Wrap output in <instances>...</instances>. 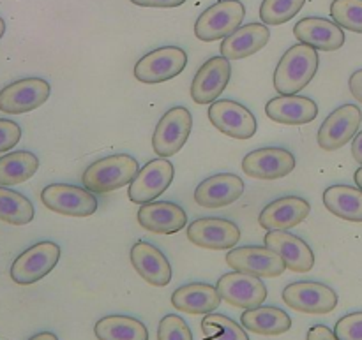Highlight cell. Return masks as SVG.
I'll return each instance as SVG.
<instances>
[{
	"mask_svg": "<svg viewBox=\"0 0 362 340\" xmlns=\"http://www.w3.org/2000/svg\"><path fill=\"white\" fill-rule=\"evenodd\" d=\"M306 340H338V337H336L334 332L329 327H325V324H315V327L310 328V332H308Z\"/></svg>",
	"mask_w": 362,
	"mask_h": 340,
	"instance_id": "38",
	"label": "cell"
},
{
	"mask_svg": "<svg viewBox=\"0 0 362 340\" xmlns=\"http://www.w3.org/2000/svg\"><path fill=\"white\" fill-rule=\"evenodd\" d=\"M193 129V116L184 106L168 109L158 122L152 136V148L159 157L170 159L179 154Z\"/></svg>",
	"mask_w": 362,
	"mask_h": 340,
	"instance_id": "7",
	"label": "cell"
},
{
	"mask_svg": "<svg viewBox=\"0 0 362 340\" xmlns=\"http://www.w3.org/2000/svg\"><path fill=\"white\" fill-rule=\"evenodd\" d=\"M265 113L272 122L283 126H304L317 119L318 106L304 95H278L267 102Z\"/></svg>",
	"mask_w": 362,
	"mask_h": 340,
	"instance_id": "24",
	"label": "cell"
},
{
	"mask_svg": "<svg viewBox=\"0 0 362 340\" xmlns=\"http://www.w3.org/2000/svg\"><path fill=\"white\" fill-rule=\"evenodd\" d=\"M324 205L332 215L350 222H362V189L331 186L324 190Z\"/></svg>",
	"mask_w": 362,
	"mask_h": 340,
	"instance_id": "28",
	"label": "cell"
},
{
	"mask_svg": "<svg viewBox=\"0 0 362 340\" xmlns=\"http://www.w3.org/2000/svg\"><path fill=\"white\" fill-rule=\"evenodd\" d=\"M318 51L311 46H292L285 51L274 71V88L279 95H296L311 83L318 71Z\"/></svg>",
	"mask_w": 362,
	"mask_h": 340,
	"instance_id": "1",
	"label": "cell"
},
{
	"mask_svg": "<svg viewBox=\"0 0 362 340\" xmlns=\"http://www.w3.org/2000/svg\"><path fill=\"white\" fill-rule=\"evenodd\" d=\"M158 340H193V334L182 317L168 314L159 323Z\"/></svg>",
	"mask_w": 362,
	"mask_h": 340,
	"instance_id": "35",
	"label": "cell"
},
{
	"mask_svg": "<svg viewBox=\"0 0 362 340\" xmlns=\"http://www.w3.org/2000/svg\"><path fill=\"white\" fill-rule=\"evenodd\" d=\"M209 120L219 133L235 140H250L257 134V119L246 106L232 101L219 99L211 104L207 111Z\"/></svg>",
	"mask_w": 362,
	"mask_h": 340,
	"instance_id": "12",
	"label": "cell"
},
{
	"mask_svg": "<svg viewBox=\"0 0 362 340\" xmlns=\"http://www.w3.org/2000/svg\"><path fill=\"white\" fill-rule=\"evenodd\" d=\"M283 302L304 314H329L338 307V293L315 281L292 282L283 289Z\"/></svg>",
	"mask_w": 362,
	"mask_h": 340,
	"instance_id": "8",
	"label": "cell"
},
{
	"mask_svg": "<svg viewBox=\"0 0 362 340\" xmlns=\"http://www.w3.org/2000/svg\"><path fill=\"white\" fill-rule=\"evenodd\" d=\"M60 260V247L55 242H39L28 247L11 265V279L20 286H30L45 279Z\"/></svg>",
	"mask_w": 362,
	"mask_h": 340,
	"instance_id": "4",
	"label": "cell"
},
{
	"mask_svg": "<svg viewBox=\"0 0 362 340\" xmlns=\"http://www.w3.org/2000/svg\"><path fill=\"white\" fill-rule=\"evenodd\" d=\"M296 155L286 148L265 147L250 152L243 159V171L251 178L278 180L296 169Z\"/></svg>",
	"mask_w": 362,
	"mask_h": 340,
	"instance_id": "15",
	"label": "cell"
},
{
	"mask_svg": "<svg viewBox=\"0 0 362 340\" xmlns=\"http://www.w3.org/2000/svg\"><path fill=\"white\" fill-rule=\"evenodd\" d=\"M352 155L357 162L362 166V130L356 134L352 141Z\"/></svg>",
	"mask_w": 362,
	"mask_h": 340,
	"instance_id": "41",
	"label": "cell"
},
{
	"mask_svg": "<svg viewBox=\"0 0 362 340\" xmlns=\"http://www.w3.org/2000/svg\"><path fill=\"white\" fill-rule=\"evenodd\" d=\"M173 175H175V169L168 159H152L136 173L131 182L129 193H127L129 201L136 205H145L158 200L172 186Z\"/></svg>",
	"mask_w": 362,
	"mask_h": 340,
	"instance_id": "10",
	"label": "cell"
},
{
	"mask_svg": "<svg viewBox=\"0 0 362 340\" xmlns=\"http://www.w3.org/2000/svg\"><path fill=\"white\" fill-rule=\"evenodd\" d=\"M4 34H6V21H4L2 18H0V39H2Z\"/></svg>",
	"mask_w": 362,
	"mask_h": 340,
	"instance_id": "44",
	"label": "cell"
},
{
	"mask_svg": "<svg viewBox=\"0 0 362 340\" xmlns=\"http://www.w3.org/2000/svg\"><path fill=\"white\" fill-rule=\"evenodd\" d=\"M362 111L357 104H343L336 108L318 130V145L327 152H334L352 141L359 130Z\"/></svg>",
	"mask_w": 362,
	"mask_h": 340,
	"instance_id": "14",
	"label": "cell"
},
{
	"mask_svg": "<svg viewBox=\"0 0 362 340\" xmlns=\"http://www.w3.org/2000/svg\"><path fill=\"white\" fill-rule=\"evenodd\" d=\"M52 87L42 78H23L0 90V111L6 115H21L34 111L48 101Z\"/></svg>",
	"mask_w": 362,
	"mask_h": 340,
	"instance_id": "9",
	"label": "cell"
},
{
	"mask_svg": "<svg viewBox=\"0 0 362 340\" xmlns=\"http://www.w3.org/2000/svg\"><path fill=\"white\" fill-rule=\"evenodd\" d=\"M131 263L136 274L156 288H165L172 281V267L165 254L148 242H136L131 247Z\"/></svg>",
	"mask_w": 362,
	"mask_h": 340,
	"instance_id": "23",
	"label": "cell"
},
{
	"mask_svg": "<svg viewBox=\"0 0 362 340\" xmlns=\"http://www.w3.org/2000/svg\"><path fill=\"white\" fill-rule=\"evenodd\" d=\"M134 6L140 7H159V9H170V7L182 6L186 0H131Z\"/></svg>",
	"mask_w": 362,
	"mask_h": 340,
	"instance_id": "39",
	"label": "cell"
},
{
	"mask_svg": "<svg viewBox=\"0 0 362 340\" xmlns=\"http://www.w3.org/2000/svg\"><path fill=\"white\" fill-rule=\"evenodd\" d=\"M187 240L204 249H233L240 240V229L228 219L204 217L187 226Z\"/></svg>",
	"mask_w": 362,
	"mask_h": 340,
	"instance_id": "16",
	"label": "cell"
},
{
	"mask_svg": "<svg viewBox=\"0 0 362 340\" xmlns=\"http://www.w3.org/2000/svg\"><path fill=\"white\" fill-rule=\"evenodd\" d=\"M331 16L341 28L362 34V0H332Z\"/></svg>",
	"mask_w": 362,
	"mask_h": 340,
	"instance_id": "34",
	"label": "cell"
},
{
	"mask_svg": "<svg viewBox=\"0 0 362 340\" xmlns=\"http://www.w3.org/2000/svg\"><path fill=\"white\" fill-rule=\"evenodd\" d=\"M349 87H350V92H352V95L356 97V101L362 102V69L356 71V73L350 76Z\"/></svg>",
	"mask_w": 362,
	"mask_h": 340,
	"instance_id": "40",
	"label": "cell"
},
{
	"mask_svg": "<svg viewBox=\"0 0 362 340\" xmlns=\"http://www.w3.org/2000/svg\"><path fill=\"white\" fill-rule=\"evenodd\" d=\"M39 159L32 152L18 150L0 157V186L13 187L30 180L37 173Z\"/></svg>",
	"mask_w": 362,
	"mask_h": 340,
	"instance_id": "30",
	"label": "cell"
},
{
	"mask_svg": "<svg viewBox=\"0 0 362 340\" xmlns=\"http://www.w3.org/2000/svg\"><path fill=\"white\" fill-rule=\"evenodd\" d=\"M21 140V129L16 122L0 119V154L16 147Z\"/></svg>",
	"mask_w": 362,
	"mask_h": 340,
	"instance_id": "37",
	"label": "cell"
},
{
	"mask_svg": "<svg viewBox=\"0 0 362 340\" xmlns=\"http://www.w3.org/2000/svg\"><path fill=\"white\" fill-rule=\"evenodd\" d=\"M98 340H148V330L140 320L124 314L105 316L95 323Z\"/></svg>",
	"mask_w": 362,
	"mask_h": 340,
	"instance_id": "29",
	"label": "cell"
},
{
	"mask_svg": "<svg viewBox=\"0 0 362 340\" xmlns=\"http://www.w3.org/2000/svg\"><path fill=\"white\" fill-rule=\"evenodd\" d=\"M34 205L27 196L0 186V221L11 226H25L34 219Z\"/></svg>",
	"mask_w": 362,
	"mask_h": 340,
	"instance_id": "31",
	"label": "cell"
},
{
	"mask_svg": "<svg viewBox=\"0 0 362 340\" xmlns=\"http://www.w3.org/2000/svg\"><path fill=\"white\" fill-rule=\"evenodd\" d=\"M293 35L303 44L311 46L318 51H336L345 44V32L334 21L327 18L308 16L297 21L293 27Z\"/></svg>",
	"mask_w": 362,
	"mask_h": 340,
	"instance_id": "19",
	"label": "cell"
},
{
	"mask_svg": "<svg viewBox=\"0 0 362 340\" xmlns=\"http://www.w3.org/2000/svg\"><path fill=\"white\" fill-rule=\"evenodd\" d=\"M221 300L239 309H255L267 300V286L260 277L243 274V272H230L225 274L216 284Z\"/></svg>",
	"mask_w": 362,
	"mask_h": 340,
	"instance_id": "11",
	"label": "cell"
},
{
	"mask_svg": "<svg viewBox=\"0 0 362 340\" xmlns=\"http://www.w3.org/2000/svg\"><path fill=\"white\" fill-rule=\"evenodd\" d=\"M41 201L48 210L67 217H90L98 212V198L85 187L69 183H52L41 193Z\"/></svg>",
	"mask_w": 362,
	"mask_h": 340,
	"instance_id": "6",
	"label": "cell"
},
{
	"mask_svg": "<svg viewBox=\"0 0 362 340\" xmlns=\"http://www.w3.org/2000/svg\"><path fill=\"white\" fill-rule=\"evenodd\" d=\"M226 265L232 270L243 274L255 275V277H279L285 274L286 265L281 257L269 247L246 245L235 247L226 254Z\"/></svg>",
	"mask_w": 362,
	"mask_h": 340,
	"instance_id": "13",
	"label": "cell"
},
{
	"mask_svg": "<svg viewBox=\"0 0 362 340\" xmlns=\"http://www.w3.org/2000/svg\"><path fill=\"white\" fill-rule=\"evenodd\" d=\"M244 193V180L233 173H218L205 178L194 190V201L204 208H223L235 203Z\"/></svg>",
	"mask_w": 362,
	"mask_h": 340,
	"instance_id": "21",
	"label": "cell"
},
{
	"mask_svg": "<svg viewBox=\"0 0 362 340\" xmlns=\"http://www.w3.org/2000/svg\"><path fill=\"white\" fill-rule=\"evenodd\" d=\"M240 323L253 334L276 337V335L286 334L292 328V317L278 307L260 305L244 310V314L240 316Z\"/></svg>",
	"mask_w": 362,
	"mask_h": 340,
	"instance_id": "27",
	"label": "cell"
},
{
	"mask_svg": "<svg viewBox=\"0 0 362 340\" xmlns=\"http://www.w3.org/2000/svg\"><path fill=\"white\" fill-rule=\"evenodd\" d=\"M187 66V53L179 46H163L141 56L134 66V78L140 83L158 85L179 76Z\"/></svg>",
	"mask_w": 362,
	"mask_h": 340,
	"instance_id": "5",
	"label": "cell"
},
{
	"mask_svg": "<svg viewBox=\"0 0 362 340\" xmlns=\"http://www.w3.org/2000/svg\"><path fill=\"white\" fill-rule=\"evenodd\" d=\"M138 171L140 166L136 159L127 154H115L92 162L81 175V182L90 193L106 194L133 182Z\"/></svg>",
	"mask_w": 362,
	"mask_h": 340,
	"instance_id": "2",
	"label": "cell"
},
{
	"mask_svg": "<svg viewBox=\"0 0 362 340\" xmlns=\"http://www.w3.org/2000/svg\"><path fill=\"white\" fill-rule=\"evenodd\" d=\"M338 340H362V310L352 312L338 320L334 327Z\"/></svg>",
	"mask_w": 362,
	"mask_h": 340,
	"instance_id": "36",
	"label": "cell"
},
{
	"mask_svg": "<svg viewBox=\"0 0 362 340\" xmlns=\"http://www.w3.org/2000/svg\"><path fill=\"white\" fill-rule=\"evenodd\" d=\"M202 332L207 337L205 340H250L244 327L223 314H205Z\"/></svg>",
	"mask_w": 362,
	"mask_h": 340,
	"instance_id": "32",
	"label": "cell"
},
{
	"mask_svg": "<svg viewBox=\"0 0 362 340\" xmlns=\"http://www.w3.org/2000/svg\"><path fill=\"white\" fill-rule=\"evenodd\" d=\"M265 247L274 250L286 268L296 274H306L315 267V254L311 247L299 236L288 231H269L264 238Z\"/></svg>",
	"mask_w": 362,
	"mask_h": 340,
	"instance_id": "20",
	"label": "cell"
},
{
	"mask_svg": "<svg viewBox=\"0 0 362 340\" xmlns=\"http://www.w3.org/2000/svg\"><path fill=\"white\" fill-rule=\"evenodd\" d=\"M221 303L218 289L205 282H191V284L180 286L173 291L172 305L177 310L186 314H211Z\"/></svg>",
	"mask_w": 362,
	"mask_h": 340,
	"instance_id": "26",
	"label": "cell"
},
{
	"mask_svg": "<svg viewBox=\"0 0 362 340\" xmlns=\"http://www.w3.org/2000/svg\"><path fill=\"white\" fill-rule=\"evenodd\" d=\"M138 224L158 235H173L186 228L187 215L182 207L170 201H151L138 210Z\"/></svg>",
	"mask_w": 362,
	"mask_h": 340,
	"instance_id": "22",
	"label": "cell"
},
{
	"mask_svg": "<svg viewBox=\"0 0 362 340\" xmlns=\"http://www.w3.org/2000/svg\"><path fill=\"white\" fill-rule=\"evenodd\" d=\"M306 0H264L260 6V18L265 25H283L296 18Z\"/></svg>",
	"mask_w": 362,
	"mask_h": 340,
	"instance_id": "33",
	"label": "cell"
},
{
	"mask_svg": "<svg viewBox=\"0 0 362 340\" xmlns=\"http://www.w3.org/2000/svg\"><path fill=\"white\" fill-rule=\"evenodd\" d=\"M232 76V66L226 56H212L194 74L191 97L197 104H211L225 92Z\"/></svg>",
	"mask_w": 362,
	"mask_h": 340,
	"instance_id": "17",
	"label": "cell"
},
{
	"mask_svg": "<svg viewBox=\"0 0 362 340\" xmlns=\"http://www.w3.org/2000/svg\"><path fill=\"white\" fill-rule=\"evenodd\" d=\"M271 30L265 23H247L223 39L221 55L228 60H243L265 48Z\"/></svg>",
	"mask_w": 362,
	"mask_h": 340,
	"instance_id": "25",
	"label": "cell"
},
{
	"mask_svg": "<svg viewBox=\"0 0 362 340\" xmlns=\"http://www.w3.org/2000/svg\"><path fill=\"white\" fill-rule=\"evenodd\" d=\"M246 7L239 0H219L204 11L194 23V35L204 42L219 41L240 27Z\"/></svg>",
	"mask_w": 362,
	"mask_h": 340,
	"instance_id": "3",
	"label": "cell"
},
{
	"mask_svg": "<svg viewBox=\"0 0 362 340\" xmlns=\"http://www.w3.org/2000/svg\"><path fill=\"white\" fill-rule=\"evenodd\" d=\"M28 340H59L55 334L52 332H41V334H35L34 337H30Z\"/></svg>",
	"mask_w": 362,
	"mask_h": 340,
	"instance_id": "42",
	"label": "cell"
},
{
	"mask_svg": "<svg viewBox=\"0 0 362 340\" xmlns=\"http://www.w3.org/2000/svg\"><path fill=\"white\" fill-rule=\"evenodd\" d=\"M354 180H356L357 187H359V189H362V166L356 171V175H354Z\"/></svg>",
	"mask_w": 362,
	"mask_h": 340,
	"instance_id": "43",
	"label": "cell"
},
{
	"mask_svg": "<svg viewBox=\"0 0 362 340\" xmlns=\"http://www.w3.org/2000/svg\"><path fill=\"white\" fill-rule=\"evenodd\" d=\"M310 201L300 196H283L269 203L258 215V224L269 231H286L296 228L310 215Z\"/></svg>",
	"mask_w": 362,
	"mask_h": 340,
	"instance_id": "18",
	"label": "cell"
}]
</instances>
